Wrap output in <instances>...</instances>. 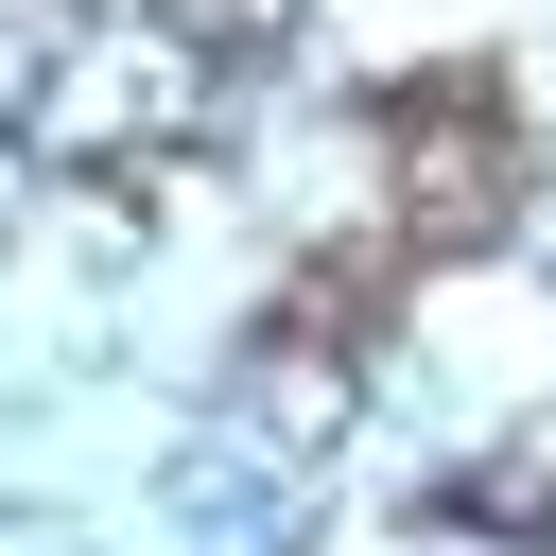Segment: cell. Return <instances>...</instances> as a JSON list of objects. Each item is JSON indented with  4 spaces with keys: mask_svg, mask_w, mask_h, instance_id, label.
Wrapping results in <instances>:
<instances>
[{
    "mask_svg": "<svg viewBox=\"0 0 556 556\" xmlns=\"http://www.w3.org/2000/svg\"><path fill=\"white\" fill-rule=\"evenodd\" d=\"M382 261H400V243H330V261L278 295V330H295V348H365V330H382Z\"/></svg>",
    "mask_w": 556,
    "mask_h": 556,
    "instance_id": "obj_2",
    "label": "cell"
},
{
    "mask_svg": "<svg viewBox=\"0 0 556 556\" xmlns=\"http://www.w3.org/2000/svg\"><path fill=\"white\" fill-rule=\"evenodd\" d=\"M365 122H382V156H400V226H417V243H486V226L521 208V104H504V70H417V87H382Z\"/></svg>",
    "mask_w": 556,
    "mask_h": 556,
    "instance_id": "obj_1",
    "label": "cell"
}]
</instances>
